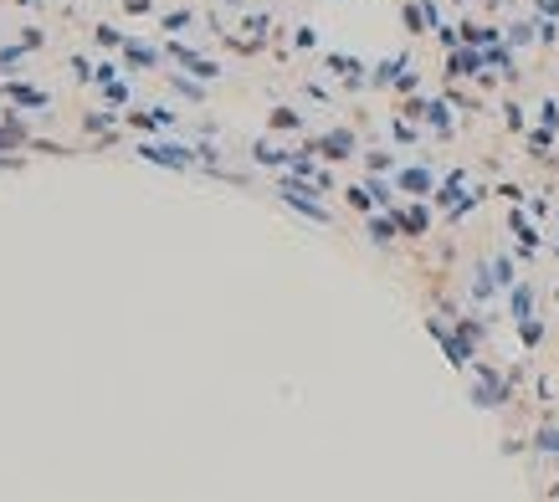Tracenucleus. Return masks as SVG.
Here are the masks:
<instances>
[{"label": "nucleus", "instance_id": "obj_1", "mask_svg": "<svg viewBox=\"0 0 559 502\" xmlns=\"http://www.w3.org/2000/svg\"><path fill=\"white\" fill-rule=\"evenodd\" d=\"M323 149H329V159H344V154H349V134H329Z\"/></svg>", "mask_w": 559, "mask_h": 502}]
</instances>
